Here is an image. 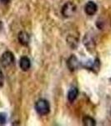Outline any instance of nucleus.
Wrapping results in <instances>:
<instances>
[{
    "instance_id": "nucleus-7",
    "label": "nucleus",
    "mask_w": 111,
    "mask_h": 126,
    "mask_svg": "<svg viewBox=\"0 0 111 126\" xmlns=\"http://www.w3.org/2000/svg\"><path fill=\"white\" fill-rule=\"evenodd\" d=\"M67 65H68V69H69L70 71H72V72L76 70L78 66V61L77 57H76L75 56H74V55L71 56L67 61Z\"/></svg>"
},
{
    "instance_id": "nucleus-3",
    "label": "nucleus",
    "mask_w": 111,
    "mask_h": 126,
    "mask_svg": "<svg viewBox=\"0 0 111 126\" xmlns=\"http://www.w3.org/2000/svg\"><path fill=\"white\" fill-rule=\"evenodd\" d=\"M14 56L11 51H5L2 55L1 63L4 67H8L14 63Z\"/></svg>"
},
{
    "instance_id": "nucleus-9",
    "label": "nucleus",
    "mask_w": 111,
    "mask_h": 126,
    "mask_svg": "<svg viewBox=\"0 0 111 126\" xmlns=\"http://www.w3.org/2000/svg\"><path fill=\"white\" fill-rule=\"evenodd\" d=\"M78 90L77 87H72L68 93V99L70 103H73L78 97Z\"/></svg>"
},
{
    "instance_id": "nucleus-10",
    "label": "nucleus",
    "mask_w": 111,
    "mask_h": 126,
    "mask_svg": "<svg viewBox=\"0 0 111 126\" xmlns=\"http://www.w3.org/2000/svg\"><path fill=\"white\" fill-rule=\"evenodd\" d=\"M83 124L85 126H94L96 125V122L90 116H84L83 119Z\"/></svg>"
},
{
    "instance_id": "nucleus-6",
    "label": "nucleus",
    "mask_w": 111,
    "mask_h": 126,
    "mask_svg": "<svg viewBox=\"0 0 111 126\" xmlns=\"http://www.w3.org/2000/svg\"><path fill=\"white\" fill-rule=\"evenodd\" d=\"M18 39L22 46H27L30 42V35L26 31H20L18 35Z\"/></svg>"
},
{
    "instance_id": "nucleus-12",
    "label": "nucleus",
    "mask_w": 111,
    "mask_h": 126,
    "mask_svg": "<svg viewBox=\"0 0 111 126\" xmlns=\"http://www.w3.org/2000/svg\"><path fill=\"white\" fill-rule=\"evenodd\" d=\"M3 82H4V77H3V72H2L1 69H0V87L3 86Z\"/></svg>"
},
{
    "instance_id": "nucleus-4",
    "label": "nucleus",
    "mask_w": 111,
    "mask_h": 126,
    "mask_svg": "<svg viewBox=\"0 0 111 126\" xmlns=\"http://www.w3.org/2000/svg\"><path fill=\"white\" fill-rule=\"evenodd\" d=\"M84 45L89 51L94 50V48H95V40H94V37L90 33L85 34V36L84 38Z\"/></svg>"
},
{
    "instance_id": "nucleus-2",
    "label": "nucleus",
    "mask_w": 111,
    "mask_h": 126,
    "mask_svg": "<svg viewBox=\"0 0 111 126\" xmlns=\"http://www.w3.org/2000/svg\"><path fill=\"white\" fill-rule=\"evenodd\" d=\"M76 11V6L74 3L72 2H67L65 3L63 8H62V15L66 18H69L74 15Z\"/></svg>"
},
{
    "instance_id": "nucleus-8",
    "label": "nucleus",
    "mask_w": 111,
    "mask_h": 126,
    "mask_svg": "<svg viewBox=\"0 0 111 126\" xmlns=\"http://www.w3.org/2000/svg\"><path fill=\"white\" fill-rule=\"evenodd\" d=\"M30 66H31V62H30V60L29 57H27V56H23V57L20 59L19 66L23 71H24V72L28 71L30 68Z\"/></svg>"
},
{
    "instance_id": "nucleus-1",
    "label": "nucleus",
    "mask_w": 111,
    "mask_h": 126,
    "mask_svg": "<svg viewBox=\"0 0 111 126\" xmlns=\"http://www.w3.org/2000/svg\"><path fill=\"white\" fill-rule=\"evenodd\" d=\"M35 110L40 115H47L50 112L49 103L46 99H39L35 103Z\"/></svg>"
},
{
    "instance_id": "nucleus-13",
    "label": "nucleus",
    "mask_w": 111,
    "mask_h": 126,
    "mask_svg": "<svg viewBox=\"0 0 111 126\" xmlns=\"http://www.w3.org/2000/svg\"><path fill=\"white\" fill-rule=\"evenodd\" d=\"M0 1H1L3 3H5V4H6V3H9L10 0H0Z\"/></svg>"
},
{
    "instance_id": "nucleus-11",
    "label": "nucleus",
    "mask_w": 111,
    "mask_h": 126,
    "mask_svg": "<svg viewBox=\"0 0 111 126\" xmlns=\"http://www.w3.org/2000/svg\"><path fill=\"white\" fill-rule=\"evenodd\" d=\"M7 121V115L4 113H0V125H4Z\"/></svg>"
},
{
    "instance_id": "nucleus-5",
    "label": "nucleus",
    "mask_w": 111,
    "mask_h": 126,
    "mask_svg": "<svg viewBox=\"0 0 111 126\" xmlns=\"http://www.w3.org/2000/svg\"><path fill=\"white\" fill-rule=\"evenodd\" d=\"M97 10H98L97 4L93 1H89L88 3H86L85 7H84V11H85V13L89 16L95 15Z\"/></svg>"
}]
</instances>
